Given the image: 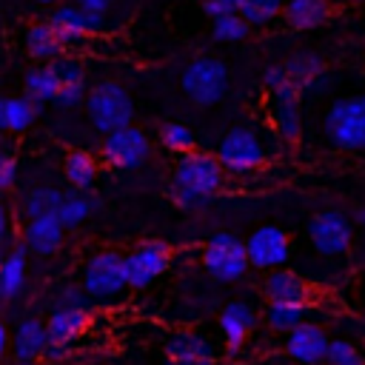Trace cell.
Instances as JSON below:
<instances>
[{
  "label": "cell",
  "instance_id": "cell-40",
  "mask_svg": "<svg viewBox=\"0 0 365 365\" xmlns=\"http://www.w3.org/2000/svg\"><path fill=\"white\" fill-rule=\"evenodd\" d=\"M6 351H11V331L6 322H0V354H6Z\"/></svg>",
  "mask_w": 365,
  "mask_h": 365
},
{
  "label": "cell",
  "instance_id": "cell-34",
  "mask_svg": "<svg viewBox=\"0 0 365 365\" xmlns=\"http://www.w3.org/2000/svg\"><path fill=\"white\" fill-rule=\"evenodd\" d=\"M248 23L240 17V14H228V17H220L211 23V34L214 40L220 43H237V40H245L248 37Z\"/></svg>",
  "mask_w": 365,
  "mask_h": 365
},
{
  "label": "cell",
  "instance_id": "cell-20",
  "mask_svg": "<svg viewBox=\"0 0 365 365\" xmlns=\"http://www.w3.org/2000/svg\"><path fill=\"white\" fill-rule=\"evenodd\" d=\"M165 356H168V362H214L217 348L205 334L174 331L165 339Z\"/></svg>",
  "mask_w": 365,
  "mask_h": 365
},
{
  "label": "cell",
  "instance_id": "cell-1",
  "mask_svg": "<svg viewBox=\"0 0 365 365\" xmlns=\"http://www.w3.org/2000/svg\"><path fill=\"white\" fill-rule=\"evenodd\" d=\"M222 180H225V168L217 160V154L191 151L177 160L168 194L180 208H197L222 188Z\"/></svg>",
  "mask_w": 365,
  "mask_h": 365
},
{
  "label": "cell",
  "instance_id": "cell-21",
  "mask_svg": "<svg viewBox=\"0 0 365 365\" xmlns=\"http://www.w3.org/2000/svg\"><path fill=\"white\" fill-rule=\"evenodd\" d=\"M63 234L66 225L60 222V217H40V220H29L23 228V242L31 254L37 257H51L60 245H63Z\"/></svg>",
  "mask_w": 365,
  "mask_h": 365
},
{
  "label": "cell",
  "instance_id": "cell-17",
  "mask_svg": "<svg viewBox=\"0 0 365 365\" xmlns=\"http://www.w3.org/2000/svg\"><path fill=\"white\" fill-rule=\"evenodd\" d=\"M254 325H257V317H254V308L248 302H240V299L228 302L220 311V331H222V339H225V351L237 354L245 345Z\"/></svg>",
  "mask_w": 365,
  "mask_h": 365
},
{
  "label": "cell",
  "instance_id": "cell-12",
  "mask_svg": "<svg viewBox=\"0 0 365 365\" xmlns=\"http://www.w3.org/2000/svg\"><path fill=\"white\" fill-rule=\"evenodd\" d=\"M248 259L254 268L262 271H277L288 257H291V240L279 225H259L251 231L245 240Z\"/></svg>",
  "mask_w": 365,
  "mask_h": 365
},
{
  "label": "cell",
  "instance_id": "cell-2",
  "mask_svg": "<svg viewBox=\"0 0 365 365\" xmlns=\"http://www.w3.org/2000/svg\"><path fill=\"white\" fill-rule=\"evenodd\" d=\"M262 83L271 97V123L282 143L294 145L302 137V114H299V97L302 91L288 80L282 66H268L262 74Z\"/></svg>",
  "mask_w": 365,
  "mask_h": 365
},
{
  "label": "cell",
  "instance_id": "cell-38",
  "mask_svg": "<svg viewBox=\"0 0 365 365\" xmlns=\"http://www.w3.org/2000/svg\"><path fill=\"white\" fill-rule=\"evenodd\" d=\"M14 180H17V160L6 151L0 160V188H11Z\"/></svg>",
  "mask_w": 365,
  "mask_h": 365
},
{
  "label": "cell",
  "instance_id": "cell-33",
  "mask_svg": "<svg viewBox=\"0 0 365 365\" xmlns=\"http://www.w3.org/2000/svg\"><path fill=\"white\" fill-rule=\"evenodd\" d=\"M160 143H163L168 151L180 154V157L197 151V148H194V134H191V128L182 125V123H165V125L160 128Z\"/></svg>",
  "mask_w": 365,
  "mask_h": 365
},
{
  "label": "cell",
  "instance_id": "cell-35",
  "mask_svg": "<svg viewBox=\"0 0 365 365\" xmlns=\"http://www.w3.org/2000/svg\"><path fill=\"white\" fill-rule=\"evenodd\" d=\"M328 365H365V356L359 354V348L348 339H331L328 348Z\"/></svg>",
  "mask_w": 365,
  "mask_h": 365
},
{
  "label": "cell",
  "instance_id": "cell-39",
  "mask_svg": "<svg viewBox=\"0 0 365 365\" xmlns=\"http://www.w3.org/2000/svg\"><path fill=\"white\" fill-rule=\"evenodd\" d=\"M80 9H86V11H97V14H106L111 6H114V0H74Z\"/></svg>",
  "mask_w": 365,
  "mask_h": 365
},
{
  "label": "cell",
  "instance_id": "cell-28",
  "mask_svg": "<svg viewBox=\"0 0 365 365\" xmlns=\"http://www.w3.org/2000/svg\"><path fill=\"white\" fill-rule=\"evenodd\" d=\"M63 171H66V180L71 182L74 191H88L94 177H97V160L91 157V151L71 148L63 160Z\"/></svg>",
  "mask_w": 365,
  "mask_h": 365
},
{
  "label": "cell",
  "instance_id": "cell-43",
  "mask_svg": "<svg viewBox=\"0 0 365 365\" xmlns=\"http://www.w3.org/2000/svg\"><path fill=\"white\" fill-rule=\"evenodd\" d=\"M14 365H34V362H14Z\"/></svg>",
  "mask_w": 365,
  "mask_h": 365
},
{
  "label": "cell",
  "instance_id": "cell-18",
  "mask_svg": "<svg viewBox=\"0 0 365 365\" xmlns=\"http://www.w3.org/2000/svg\"><path fill=\"white\" fill-rule=\"evenodd\" d=\"M48 23L54 29V34L60 37L63 48H74L80 46L86 37H91V26H88V11L80 9L77 3H63L48 14Z\"/></svg>",
  "mask_w": 365,
  "mask_h": 365
},
{
  "label": "cell",
  "instance_id": "cell-19",
  "mask_svg": "<svg viewBox=\"0 0 365 365\" xmlns=\"http://www.w3.org/2000/svg\"><path fill=\"white\" fill-rule=\"evenodd\" d=\"M57 80H60V94H57V106L60 108H74L80 103H86L88 97V86H86V68L80 66V60L63 54L60 60L51 63Z\"/></svg>",
  "mask_w": 365,
  "mask_h": 365
},
{
  "label": "cell",
  "instance_id": "cell-5",
  "mask_svg": "<svg viewBox=\"0 0 365 365\" xmlns=\"http://www.w3.org/2000/svg\"><path fill=\"white\" fill-rule=\"evenodd\" d=\"M325 137L334 148L356 151L365 148V97H342L325 114Z\"/></svg>",
  "mask_w": 365,
  "mask_h": 365
},
{
  "label": "cell",
  "instance_id": "cell-29",
  "mask_svg": "<svg viewBox=\"0 0 365 365\" xmlns=\"http://www.w3.org/2000/svg\"><path fill=\"white\" fill-rule=\"evenodd\" d=\"M97 208H100V200H97V197H88L86 191H66L57 217H60V222H63L66 228H77V225H83Z\"/></svg>",
  "mask_w": 365,
  "mask_h": 365
},
{
  "label": "cell",
  "instance_id": "cell-22",
  "mask_svg": "<svg viewBox=\"0 0 365 365\" xmlns=\"http://www.w3.org/2000/svg\"><path fill=\"white\" fill-rule=\"evenodd\" d=\"M26 51H29V57L31 60H37L40 66H48V63H54V60H60L63 57V43H60V37L54 34V29H51V23L48 20H40V23H31L29 29H26Z\"/></svg>",
  "mask_w": 365,
  "mask_h": 365
},
{
  "label": "cell",
  "instance_id": "cell-7",
  "mask_svg": "<svg viewBox=\"0 0 365 365\" xmlns=\"http://www.w3.org/2000/svg\"><path fill=\"white\" fill-rule=\"evenodd\" d=\"M251 259L245 242L234 234H214L202 248V268L217 282H237L245 277Z\"/></svg>",
  "mask_w": 365,
  "mask_h": 365
},
{
  "label": "cell",
  "instance_id": "cell-31",
  "mask_svg": "<svg viewBox=\"0 0 365 365\" xmlns=\"http://www.w3.org/2000/svg\"><path fill=\"white\" fill-rule=\"evenodd\" d=\"M265 322L271 331H279V334H291L297 331L299 325L308 322V305H282V302H268L265 308Z\"/></svg>",
  "mask_w": 365,
  "mask_h": 365
},
{
  "label": "cell",
  "instance_id": "cell-42",
  "mask_svg": "<svg viewBox=\"0 0 365 365\" xmlns=\"http://www.w3.org/2000/svg\"><path fill=\"white\" fill-rule=\"evenodd\" d=\"M34 3H40V6H54V3H60V0H34Z\"/></svg>",
  "mask_w": 365,
  "mask_h": 365
},
{
  "label": "cell",
  "instance_id": "cell-15",
  "mask_svg": "<svg viewBox=\"0 0 365 365\" xmlns=\"http://www.w3.org/2000/svg\"><path fill=\"white\" fill-rule=\"evenodd\" d=\"M91 325V311L88 308H54L51 317L46 319L48 336L54 348L68 351Z\"/></svg>",
  "mask_w": 365,
  "mask_h": 365
},
{
  "label": "cell",
  "instance_id": "cell-26",
  "mask_svg": "<svg viewBox=\"0 0 365 365\" xmlns=\"http://www.w3.org/2000/svg\"><path fill=\"white\" fill-rule=\"evenodd\" d=\"M23 94L29 100H34L37 106L43 103H57V94H60V80L48 66H34L26 71V80H23Z\"/></svg>",
  "mask_w": 365,
  "mask_h": 365
},
{
  "label": "cell",
  "instance_id": "cell-25",
  "mask_svg": "<svg viewBox=\"0 0 365 365\" xmlns=\"http://www.w3.org/2000/svg\"><path fill=\"white\" fill-rule=\"evenodd\" d=\"M40 117V106L34 100H29L26 94L20 97H6L0 103V125L9 134H23L26 128H31V123Z\"/></svg>",
  "mask_w": 365,
  "mask_h": 365
},
{
  "label": "cell",
  "instance_id": "cell-30",
  "mask_svg": "<svg viewBox=\"0 0 365 365\" xmlns=\"http://www.w3.org/2000/svg\"><path fill=\"white\" fill-rule=\"evenodd\" d=\"M63 191H57V188H51V185H40V188H34V191H29L26 197H23V214L29 217V220H40V217H54L57 211H60V205H63Z\"/></svg>",
  "mask_w": 365,
  "mask_h": 365
},
{
  "label": "cell",
  "instance_id": "cell-3",
  "mask_svg": "<svg viewBox=\"0 0 365 365\" xmlns=\"http://www.w3.org/2000/svg\"><path fill=\"white\" fill-rule=\"evenodd\" d=\"M86 114H88V123L100 134L108 137V134L131 125V120H134V103H131L128 91L120 83L103 80V83H97V86L88 88Z\"/></svg>",
  "mask_w": 365,
  "mask_h": 365
},
{
  "label": "cell",
  "instance_id": "cell-16",
  "mask_svg": "<svg viewBox=\"0 0 365 365\" xmlns=\"http://www.w3.org/2000/svg\"><path fill=\"white\" fill-rule=\"evenodd\" d=\"M262 294L268 302H282V305H308V299H311L308 282L297 271H288V268H277V271L265 274Z\"/></svg>",
  "mask_w": 365,
  "mask_h": 365
},
{
  "label": "cell",
  "instance_id": "cell-14",
  "mask_svg": "<svg viewBox=\"0 0 365 365\" xmlns=\"http://www.w3.org/2000/svg\"><path fill=\"white\" fill-rule=\"evenodd\" d=\"M48 345H51L48 328L37 317L20 319L11 331V359L14 362H37L40 356H46Z\"/></svg>",
  "mask_w": 365,
  "mask_h": 365
},
{
  "label": "cell",
  "instance_id": "cell-11",
  "mask_svg": "<svg viewBox=\"0 0 365 365\" xmlns=\"http://www.w3.org/2000/svg\"><path fill=\"white\" fill-rule=\"evenodd\" d=\"M148 154H151V143L145 131L134 125L103 137V145H100V157L111 168H140L148 160Z\"/></svg>",
  "mask_w": 365,
  "mask_h": 365
},
{
  "label": "cell",
  "instance_id": "cell-27",
  "mask_svg": "<svg viewBox=\"0 0 365 365\" xmlns=\"http://www.w3.org/2000/svg\"><path fill=\"white\" fill-rule=\"evenodd\" d=\"M282 68H285V74H288V80L299 88V91H308L322 74H325V66H322V60L317 57V54H311V51H297V54H291L285 63H279Z\"/></svg>",
  "mask_w": 365,
  "mask_h": 365
},
{
  "label": "cell",
  "instance_id": "cell-23",
  "mask_svg": "<svg viewBox=\"0 0 365 365\" xmlns=\"http://www.w3.org/2000/svg\"><path fill=\"white\" fill-rule=\"evenodd\" d=\"M282 17L294 31H311L331 17V0H288Z\"/></svg>",
  "mask_w": 365,
  "mask_h": 365
},
{
  "label": "cell",
  "instance_id": "cell-13",
  "mask_svg": "<svg viewBox=\"0 0 365 365\" xmlns=\"http://www.w3.org/2000/svg\"><path fill=\"white\" fill-rule=\"evenodd\" d=\"M331 339L317 322H305L285 336V354L299 365H319L328 359Z\"/></svg>",
  "mask_w": 365,
  "mask_h": 365
},
{
  "label": "cell",
  "instance_id": "cell-37",
  "mask_svg": "<svg viewBox=\"0 0 365 365\" xmlns=\"http://www.w3.org/2000/svg\"><path fill=\"white\" fill-rule=\"evenodd\" d=\"M202 9H205V14H208L211 20H220V17L237 14L234 0H205V3H202Z\"/></svg>",
  "mask_w": 365,
  "mask_h": 365
},
{
  "label": "cell",
  "instance_id": "cell-4",
  "mask_svg": "<svg viewBox=\"0 0 365 365\" xmlns=\"http://www.w3.org/2000/svg\"><path fill=\"white\" fill-rule=\"evenodd\" d=\"M83 288L91 297V302H114L125 288V254L120 251H97L83 265Z\"/></svg>",
  "mask_w": 365,
  "mask_h": 365
},
{
  "label": "cell",
  "instance_id": "cell-32",
  "mask_svg": "<svg viewBox=\"0 0 365 365\" xmlns=\"http://www.w3.org/2000/svg\"><path fill=\"white\" fill-rule=\"evenodd\" d=\"M234 6L248 26H265L285 9L282 0H234Z\"/></svg>",
  "mask_w": 365,
  "mask_h": 365
},
{
  "label": "cell",
  "instance_id": "cell-8",
  "mask_svg": "<svg viewBox=\"0 0 365 365\" xmlns=\"http://www.w3.org/2000/svg\"><path fill=\"white\" fill-rule=\"evenodd\" d=\"M182 91L197 106H214L228 88V68L217 57H197L182 68Z\"/></svg>",
  "mask_w": 365,
  "mask_h": 365
},
{
  "label": "cell",
  "instance_id": "cell-36",
  "mask_svg": "<svg viewBox=\"0 0 365 365\" xmlns=\"http://www.w3.org/2000/svg\"><path fill=\"white\" fill-rule=\"evenodd\" d=\"M88 302L91 297L86 294V288H77V285H66L57 294V308H88Z\"/></svg>",
  "mask_w": 365,
  "mask_h": 365
},
{
  "label": "cell",
  "instance_id": "cell-10",
  "mask_svg": "<svg viewBox=\"0 0 365 365\" xmlns=\"http://www.w3.org/2000/svg\"><path fill=\"white\" fill-rule=\"evenodd\" d=\"M171 262V248L163 240H145L137 242L125 254V277L128 288H148L160 274H165Z\"/></svg>",
  "mask_w": 365,
  "mask_h": 365
},
{
  "label": "cell",
  "instance_id": "cell-9",
  "mask_svg": "<svg viewBox=\"0 0 365 365\" xmlns=\"http://www.w3.org/2000/svg\"><path fill=\"white\" fill-rule=\"evenodd\" d=\"M308 240L319 257H342L351 248L354 225L339 211H319L308 222Z\"/></svg>",
  "mask_w": 365,
  "mask_h": 365
},
{
  "label": "cell",
  "instance_id": "cell-41",
  "mask_svg": "<svg viewBox=\"0 0 365 365\" xmlns=\"http://www.w3.org/2000/svg\"><path fill=\"white\" fill-rule=\"evenodd\" d=\"M168 365H214V362H168Z\"/></svg>",
  "mask_w": 365,
  "mask_h": 365
},
{
  "label": "cell",
  "instance_id": "cell-24",
  "mask_svg": "<svg viewBox=\"0 0 365 365\" xmlns=\"http://www.w3.org/2000/svg\"><path fill=\"white\" fill-rule=\"evenodd\" d=\"M26 254H29V248H26V242L20 240V242L6 254V259H3V265H0V294H3L6 302H11V299L26 288V268H29Z\"/></svg>",
  "mask_w": 365,
  "mask_h": 365
},
{
  "label": "cell",
  "instance_id": "cell-6",
  "mask_svg": "<svg viewBox=\"0 0 365 365\" xmlns=\"http://www.w3.org/2000/svg\"><path fill=\"white\" fill-rule=\"evenodd\" d=\"M217 160L231 174H251V171H257L259 165L268 163V148H265L262 137L254 128L237 125V128H228L225 137L220 140Z\"/></svg>",
  "mask_w": 365,
  "mask_h": 365
}]
</instances>
